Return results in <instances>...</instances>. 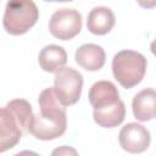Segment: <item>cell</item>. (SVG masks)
Instances as JSON below:
<instances>
[{"instance_id": "cell-11", "label": "cell", "mask_w": 156, "mask_h": 156, "mask_svg": "<svg viewBox=\"0 0 156 156\" xmlns=\"http://www.w3.org/2000/svg\"><path fill=\"white\" fill-rule=\"evenodd\" d=\"M115 22L116 17L110 7L98 6L89 12L87 20V28L90 33L95 35H105L111 32Z\"/></svg>"}, {"instance_id": "cell-3", "label": "cell", "mask_w": 156, "mask_h": 156, "mask_svg": "<svg viewBox=\"0 0 156 156\" xmlns=\"http://www.w3.org/2000/svg\"><path fill=\"white\" fill-rule=\"evenodd\" d=\"M39 10L33 0H9L5 7L2 24L11 35L27 33L38 21Z\"/></svg>"}, {"instance_id": "cell-15", "label": "cell", "mask_w": 156, "mask_h": 156, "mask_svg": "<svg viewBox=\"0 0 156 156\" xmlns=\"http://www.w3.org/2000/svg\"><path fill=\"white\" fill-rule=\"evenodd\" d=\"M136 2L139 4L140 7L146 9V10L156 7V0H136Z\"/></svg>"}, {"instance_id": "cell-1", "label": "cell", "mask_w": 156, "mask_h": 156, "mask_svg": "<svg viewBox=\"0 0 156 156\" xmlns=\"http://www.w3.org/2000/svg\"><path fill=\"white\" fill-rule=\"evenodd\" d=\"M34 113L24 99H13L0 110V151L15 147L28 132Z\"/></svg>"}, {"instance_id": "cell-7", "label": "cell", "mask_w": 156, "mask_h": 156, "mask_svg": "<svg viewBox=\"0 0 156 156\" xmlns=\"http://www.w3.org/2000/svg\"><path fill=\"white\" fill-rule=\"evenodd\" d=\"M151 135L150 132L143 126L136 122L127 123L118 134V143L119 146L130 154H140L147 150L150 146Z\"/></svg>"}, {"instance_id": "cell-5", "label": "cell", "mask_w": 156, "mask_h": 156, "mask_svg": "<svg viewBox=\"0 0 156 156\" xmlns=\"http://www.w3.org/2000/svg\"><path fill=\"white\" fill-rule=\"evenodd\" d=\"M82 29V15L74 9H60L55 11L49 21V30L60 40H71Z\"/></svg>"}, {"instance_id": "cell-13", "label": "cell", "mask_w": 156, "mask_h": 156, "mask_svg": "<svg viewBox=\"0 0 156 156\" xmlns=\"http://www.w3.org/2000/svg\"><path fill=\"white\" fill-rule=\"evenodd\" d=\"M124 117L126 106L121 99L110 106L95 108L93 112L94 122L102 128H115L124 121Z\"/></svg>"}, {"instance_id": "cell-10", "label": "cell", "mask_w": 156, "mask_h": 156, "mask_svg": "<svg viewBox=\"0 0 156 156\" xmlns=\"http://www.w3.org/2000/svg\"><path fill=\"white\" fill-rule=\"evenodd\" d=\"M132 110L134 117L140 122H147L156 117V90L143 89L132 101Z\"/></svg>"}, {"instance_id": "cell-16", "label": "cell", "mask_w": 156, "mask_h": 156, "mask_svg": "<svg viewBox=\"0 0 156 156\" xmlns=\"http://www.w3.org/2000/svg\"><path fill=\"white\" fill-rule=\"evenodd\" d=\"M150 50H151V52H152V54L156 56V39H155V40L151 43V45H150Z\"/></svg>"}, {"instance_id": "cell-9", "label": "cell", "mask_w": 156, "mask_h": 156, "mask_svg": "<svg viewBox=\"0 0 156 156\" xmlns=\"http://www.w3.org/2000/svg\"><path fill=\"white\" fill-rule=\"evenodd\" d=\"M89 102L93 108H101L110 106L119 100L117 87L110 80H99L94 83L89 90Z\"/></svg>"}, {"instance_id": "cell-6", "label": "cell", "mask_w": 156, "mask_h": 156, "mask_svg": "<svg viewBox=\"0 0 156 156\" xmlns=\"http://www.w3.org/2000/svg\"><path fill=\"white\" fill-rule=\"evenodd\" d=\"M67 128V115H34L28 132L39 140H52L60 138Z\"/></svg>"}, {"instance_id": "cell-2", "label": "cell", "mask_w": 156, "mask_h": 156, "mask_svg": "<svg viewBox=\"0 0 156 156\" xmlns=\"http://www.w3.org/2000/svg\"><path fill=\"white\" fill-rule=\"evenodd\" d=\"M145 56L134 50H122L113 56L112 73L118 84L126 89L138 85L146 73Z\"/></svg>"}, {"instance_id": "cell-4", "label": "cell", "mask_w": 156, "mask_h": 156, "mask_svg": "<svg viewBox=\"0 0 156 156\" xmlns=\"http://www.w3.org/2000/svg\"><path fill=\"white\" fill-rule=\"evenodd\" d=\"M54 89L62 105H74L82 94L83 76L72 67H62L55 74Z\"/></svg>"}, {"instance_id": "cell-8", "label": "cell", "mask_w": 156, "mask_h": 156, "mask_svg": "<svg viewBox=\"0 0 156 156\" xmlns=\"http://www.w3.org/2000/svg\"><path fill=\"white\" fill-rule=\"evenodd\" d=\"M74 60L85 71L95 72L104 67L106 62L105 50L96 44H83L80 45L74 54Z\"/></svg>"}, {"instance_id": "cell-12", "label": "cell", "mask_w": 156, "mask_h": 156, "mask_svg": "<svg viewBox=\"0 0 156 156\" xmlns=\"http://www.w3.org/2000/svg\"><path fill=\"white\" fill-rule=\"evenodd\" d=\"M38 62L43 71L56 73L67 63V52L62 46L50 44L41 49L38 56Z\"/></svg>"}, {"instance_id": "cell-17", "label": "cell", "mask_w": 156, "mask_h": 156, "mask_svg": "<svg viewBox=\"0 0 156 156\" xmlns=\"http://www.w3.org/2000/svg\"><path fill=\"white\" fill-rule=\"evenodd\" d=\"M44 1H51V2H66V1H72V0H44Z\"/></svg>"}, {"instance_id": "cell-14", "label": "cell", "mask_w": 156, "mask_h": 156, "mask_svg": "<svg viewBox=\"0 0 156 156\" xmlns=\"http://www.w3.org/2000/svg\"><path fill=\"white\" fill-rule=\"evenodd\" d=\"M51 155L52 156H76V155H78V152L73 147L63 145V146H60V147L55 149L51 152Z\"/></svg>"}]
</instances>
